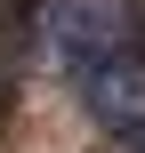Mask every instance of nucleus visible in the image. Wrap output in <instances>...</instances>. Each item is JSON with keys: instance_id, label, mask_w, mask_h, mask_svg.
<instances>
[{"instance_id": "nucleus-1", "label": "nucleus", "mask_w": 145, "mask_h": 153, "mask_svg": "<svg viewBox=\"0 0 145 153\" xmlns=\"http://www.w3.org/2000/svg\"><path fill=\"white\" fill-rule=\"evenodd\" d=\"M129 40H137L129 0H48L40 8V56L57 73H81V65H97V56H113Z\"/></svg>"}, {"instance_id": "nucleus-2", "label": "nucleus", "mask_w": 145, "mask_h": 153, "mask_svg": "<svg viewBox=\"0 0 145 153\" xmlns=\"http://www.w3.org/2000/svg\"><path fill=\"white\" fill-rule=\"evenodd\" d=\"M129 153H145V121H137V129H129Z\"/></svg>"}]
</instances>
